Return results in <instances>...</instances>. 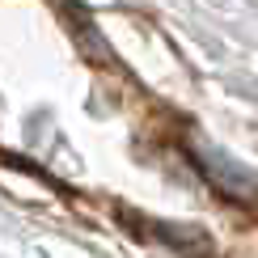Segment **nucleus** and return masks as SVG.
Segmentation results:
<instances>
[{
  "label": "nucleus",
  "instance_id": "f257e3e1",
  "mask_svg": "<svg viewBox=\"0 0 258 258\" xmlns=\"http://www.w3.org/2000/svg\"><path fill=\"white\" fill-rule=\"evenodd\" d=\"M153 233L161 241H169L174 250H182V254H190V258H208V250H212V241H208V233L199 229V224H169V220H161V224H153Z\"/></svg>",
  "mask_w": 258,
  "mask_h": 258
},
{
  "label": "nucleus",
  "instance_id": "f03ea898",
  "mask_svg": "<svg viewBox=\"0 0 258 258\" xmlns=\"http://www.w3.org/2000/svg\"><path fill=\"white\" fill-rule=\"evenodd\" d=\"M63 13H68L72 21H81V26H77V34H89V30H93V26H89V17H85V9H72V5H68ZM93 51H98L102 59H114V55H110V47L102 42V34H93Z\"/></svg>",
  "mask_w": 258,
  "mask_h": 258
}]
</instances>
